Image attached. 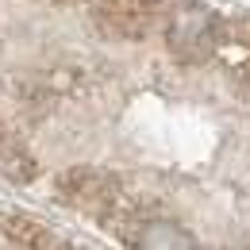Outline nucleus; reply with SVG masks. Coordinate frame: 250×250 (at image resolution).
<instances>
[{"label":"nucleus","mask_w":250,"mask_h":250,"mask_svg":"<svg viewBox=\"0 0 250 250\" xmlns=\"http://www.w3.org/2000/svg\"><path fill=\"white\" fill-rule=\"evenodd\" d=\"M166 46L177 62H208L223 46V16L200 0H177L166 16Z\"/></svg>","instance_id":"1"},{"label":"nucleus","mask_w":250,"mask_h":250,"mask_svg":"<svg viewBox=\"0 0 250 250\" xmlns=\"http://www.w3.org/2000/svg\"><path fill=\"white\" fill-rule=\"evenodd\" d=\"M54 192H58L62 204H69V208H77L93 219H108L120 208V181L104 169H93V166L62 169L58 181H54Z\"/></svg>","instance_id":"2"},{"label":"nucleus","mask_w":250,"mask_h":250,"mask_svg":"<svg viewBox=\"0 0 250 250\" xmlns=\"http://www.w3.org/2000/svg\"><path fill=\"white\" fill-rule=\"evenodd\" d=\"M93 20L112 39H146L162 20V0H93Z\"/></svg>","instance_id":"3"},{"label":"nucleus","mask_w":250,"mask_h":250,"mask_svg":"<svg viewBox=\"0 0 250 250\" xmlns=\"http://www.w3.org/2000/svg\"><path fill=\"white\" fill-rule=\"evenodd\" d=\"M131 250H196V239L173 219H143L131 235Z\"/></svg>","instance_id":"4"},{"label":"nucleus","mask_w":250,"mask_h":250,"mask_svg":"<svg viewBox=\"0 0 250 250\" xmlns=\"http://www.w3.org/2000/svg\"><path fill=\"white\" fill-rule=\"evenodd\" d=\"M0 227H4V235H8L20 250H54L58 247L54 231H50L46 223L31 219V216H4Z\"/></svg>","instance_id":"5"},{"label":"nucleus","mask_w":250,"mask_h":250,"mask_svg":"<svg viewBox=\"0 0 250 250\" xmlns=\"http://www.w3.org/2000/svg\"><path fill=\"white\" fill-rule=\"evenodd\" d=\"M0 177L12 181V185H27V181H35V158L27 154L20 143H12L8 135L0 139Z\"/></svg>","instance_id":"6"},{"label":"nucleus","mask_w":250,"mask_h":250,"mask_svg":"<svg viewBox=\"0 0 250 250\" xmlns=\"http://www.w3.org/2000/svg\"><path fill=\"white\" fill-rule=\"evenodd\" d=\"M243 46L250 54V12L243 16H231V20H223V46Z\"/></svg>","instance_id":"7"},{"label":"nucleus","mask_w":250,"mask_h":250,"mask_svg":"<svg viewBox=\"0 0 250 250\" xmlns=\"http://www.w3.org/2000/svg\"><path fill=\"white\" fill-rule=\"evenodd\" d=\"M54 250H81V247H69V243H62V239H58V247Z\"/></svg>","instance_id":"8"},{"label":"nucleus","mask_w":250,"mask_h":250,"mask_svg":"<svg viewBox=\"0 0 250 250\" xmlns=\"http://www.w3.org/2000/svg\"><path fill=\"white\" fill-rule=\"evenodd\" d=\"M62 4H77V0H62Z\"/></svg>","instance_id":"9"}]
</instances>
